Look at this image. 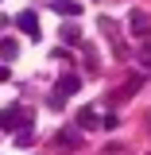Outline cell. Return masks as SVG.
<instances>
[{"label":"cell","instance_id":"obj_6","mask_svg":"<svg viewBox=\"0 0 151 155\" xmlns=\"http://www.w3.org/2000/svg\"><path fill=\"white\" fill-rule=\"evenodd\" d=\"M140 62H143V66H151V43H143V47H140Z\"/></svg>","mask_w":151,"mask_h":155},{"label":"cell","instance_id":"obj_1","mask_svg":"<svg viewBox=\"0 0 151 155\" xmlns=\"http://www.w3.org/2000/svg\"><path fill=\"white\" fill-rule=\"evenodd\" d=\"M19 124H27V113H23L19 105H12V109L0 113V128H4V132H12V128H19Z\"/></svg>","mask_w":151,"mask_h":155},{"label":"cell","instance_id":"obj_2","mask_svg":"<svg viewBox=\"0 0 151 155\" xmlns=\"http://www.w3.org/2000/svg\"><path fill=\"white\" fill-rule=\"evenodd\" d=\"M16 23H19V31H23V35L39 39V19L31 16V12H19V16H16Z\"/></svg>","mask_w":151,"mask_h":155},{"label":"cell","instance_id":"obj_3","mask_svg":"<svg viewBox=\"0 0 151 155\" xmlns=\"http://www.w3.org/2000/svg\"><path fill=\"white\" fill-rule=\"evenodd\" d=\"M16 54H19V43H16V39H0V58H4V62H12Z\"/></svg>","mask_w":151,"mask_h":155},{"label":"cell","instance_id":"obj_5","mask_svg":"<svg viewBox=\"0 0 151 155\" xmlns=\"http://www.w3.org/2000/svg\"><path fill=\"white\" fill-rule=\"evenodd\" d=\"M77 124H81V128H97V113H93V109H85V113L77 116Z\"/></svg>","mask_w":151,"mask_h":155},{"label":"cell","instance_id":"obj_4","mask_svg":"<svg viewBox=\"0 0 151 155\" xmlns=\"http://www.w3.org/2000/svg\"><path fill=\"white\" fill-rule=\"evenodd\" d=\"M132 31H136V35H147V31H151V23H147L143 12H132Z\"/></svg>","mask_w":151,"mask_h":155},{"label":"cell","instance_id":"obj_7","mask_svg":"<svg viewBox=\"0 0 151 155\" xmlns=\"http://www.w3.org/2000/svg\"><path fill=\"white\" fill-rule=\"evenodd\" d=\"M0 81H8V66L4 62H0Z\"/></svg>","mask_w":151,"mask_h":155}]
</instances>
